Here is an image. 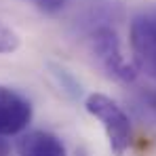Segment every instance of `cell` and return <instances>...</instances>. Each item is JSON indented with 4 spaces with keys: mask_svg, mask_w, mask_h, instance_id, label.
Here are the masks:
<instances>
[{
    "mask_svg": "<svg viewBox=\"0 0 156 156\" xmlns=\"http://www.w3.org/2000/svg\"><path fill=\"white\" fill-rule=\"evenodd\" d=\"M87 40H89V51L93 55L95 63L108 78L116 82H125V84H131L137 78L139 70L135 63H129L125 59L122 49H120V38L114 26L95 30L93 34L87 36Z\"/></svg>",
    "mask_w": 156,
    "mask_h": 156,
    "instance_id": "obj_1",
    "label": "cell"
},
{
    "mask_svg": "<svg viewBox=\"0 0 156 156\" xmlns=\"http://www.w3.org/2000/svg\"><path fill=\"white\" fill-rule=\"evenodd\" d=\"M84 108L101 122L112 154L122 156L131 146V120L127 112L104 93H91L84 101Z\"/></svg>",
    "mask_w": 156,
    "mask_h": 156,
    "instance_id": "obj_2",
    "label": "cell"
},
{
    "mask_svg": "<svg viewBox=\"0 0 156 156\" xmlns=\"http://www.w3.org/2000/svg\"><path fill=\"white\" fill-rule=\"evenodd\" d=\"M129 42L139 72L156 82V4L133 15L129 26Z\"/></svg>",
    "mask_w": 156,
    "mask_h": 156,
    "instance_id": "obj_3",
    "label": "cell"
},
{
    "mask_svg": "<svg viewBox=\"0 0 156 156\" xmlns=\"http://www.w3.org/2000/svg\"><path fill=\"white\" fill-rule=\"evenodd\" d=\"M82 4L84 6H80L74 13L72 30H74V34L84 36V38L99 27L114 26L122 17L120 0H87Z\"/></svg>",
    "mask_w": 156,
    "mask_h": 156,
    "instance_id": "obj_4",
    "label": "cell"
},
{
    "mask_svg": "<svg viewBox=\"0 0 156 156\" xmlns=\"http://www.w3.org/2000/svg\"><path fill=\"white\" fill-rule=\"evenodd\" d=\"M32 120V104L26 97L0 84V135H17Z\"/></svg>",
    "mask_w": 156,
    "mask_h": 156,
    "instance_id": "obj_5",
    "label": "cell"
},
{
    "mask_svg": "<svg viewBox=\"0 0 156 156\" xmlns=\"http://www.w3.org/2000/svg\"><path fill=\"white\" fill-rule=\"evenodd\" d=\"M19 156H68L63 141L49 131H30L17 144Z\"/></svg>",
    "mask_w": 156,
    "mask_h": 156,
    "instance_id": "obj_6",
    "label": "cell"
},
{
    "mask_svg": "<svg viewBox=\"0 0 156 156\" xmlns=\"http://www.w3.org/2000/svg\"><path fill=\"white\" fill-rule=\"evenodd\" d=\"M47 70H49V74L51 78L55 80V84L70 97V99H76L80 97V93H82V87H80V82H78L74 74L70 72V70H66L63 66H59V63H47Z\"/></svg>",
    "mask_w": 156,
    "mask_h": 156,
    "instance_id": "obj_7",
    "label": "cell"
},
{
    "mask_svg": "<svg viewBox=\"0 0 156 156\" xmlns=\"http://www.w3.org/2000/svg\"><path fill=\"white\" fill-rule=\"evenodd\" d=\"M34 4H36V9H38L42 15L55 17V15H59V13L70 4V0H34Z\"/></svg>",
    "mask_w": 156,
    "mask_h": 156,
    "instance_id": "obj_8",
    "label": "cell"
},
{
    "mask_svg": "<svg viewBox=\"0 0 156 156\" xmlns=\"http://www.w3.org/2000/svg\"><path fill=\"white\" fill-rule=\"evenodd\" d=\"M19 47V36L0 23V53H13Z\"/></svg>",
    "mask_w": 156,
    "mask_h": 156,
    "instance_id": "obj_9",
    "label": "cell"
},
{
    "mask_svg": "<svg viewBox=\"0 0 156 156\" xmlns=\"http://www.w3.org/2000/svg\"><path fill=\"white\" fill-rule=\"evenodd\" d=\"M139 105L156 120V89H146L139 93Z\"/></svg>",
    "mask_w": 156,
    "mask_h": 156,
    "instance_id": "obj_10",
    "label": "cell"
},
{
    "mask_svg": "<svg viewBox=\"0 0 156 156\" xmlns=\"http://www.w3.org/2000/svg\"><path fill=\"white\" fill-rule=\"evenodd\" d=\"M9 154V148H6V144H4V139H2V135H0V156H6Z\"/></svg>",
    "mask_w": 156,
    "mask_h": 156,
    "instance_id": "obj_11",
    "label": "cell"
}]
</instances>
